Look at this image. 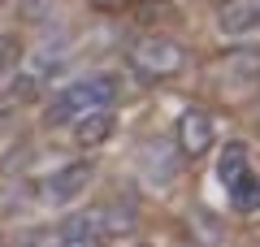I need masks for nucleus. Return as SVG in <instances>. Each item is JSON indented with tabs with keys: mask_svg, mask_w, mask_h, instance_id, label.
Here are the masks:
<instances>
[{
	"mask_svg": "<svg viewBox=\"0 0 260 247\" xmlns=\"http://www.w3.org/2000/svg\"><path fill=\"white\" fill-rule=\"evenodd\" d=\"M117 96H121V82L113 78V74H83V78H74L70 87H61V91L44 104V121L48 126L78 121V117H87V113L109 109Z\"/></svg>",
	"mask_w": 260,
	"mask_h": 247,
	"instance_id": "obj_1",
	"label": "nucleus"
},
{
	"mask_svg": "<svg viewBox=\"0 0 260 247\" xmlns=\"http://www.w3.org/2000/svg\"><path fill=\"white\" fill-rule=\"evenodd\" d=\"M126 61H130V70L139 74V78L160 82V78H174L186 65V52H182V44H174L169 35H139L126 48Z\"/></svg>",
	"mask_w": 260,
	"mask_h": 247,
	"instance_id": "obj_2",
	"label": "nucleus"
},
{
	"mask_svg": "<svg viewBox=\"0 0 260 247\" xmlns=\"http://www.w3.org/2000/svg\"><path fill=\"white\" fill-rule=\"evenodd\" d=\"M104 217L100 212H70L61 226L52 230V247H104Z\"/></svg>",
	"mask_w": 260,
	"mask_h": 247,
	"instance_id": "obj_3",
	"label": "nucleus"
},
{
	"mask_svg": "<svg viewBox=\"0 0 260 247\" xmlns=\"http://www.w3.org/2000/svg\"><path fill=\"white\" fill-rule=\"evenodd\" d=\"M91 161H74V165H61L56 174H48L44 182H39V195H44L48 204H70L78 200V195L87 191V182H91Z\"/></svg>",
	"mask_w": 260,
	"mask_h": 247,
	"instance_id": "obj_4",
	"label": "nucleus"
},
{
	"mask_svg": "<svg viewBox=\"0 0 260 247\" xmlns=\"http://www.w3.org/2000/svg\"><path fill=\"white\" fill-rule=\"evenodd\" d=\"M217 143V126L213 117H208L204 109H182V117H178V156H204L213 152Z\"/></svg>",
	"mask_w": 260,
	"mask_h": 247,
	"instance_id": "obj_5",
	"label": "nucleus"
},
{
	"mask_svg": "<svg viewBox=\"0 0 260 247\" xmlns=\"http://www.w3.org/2000/svg\"><path fill=\"white\" fill-rule=\"evenodd\" d=\"M217 26L225 35H260V5L256 0H234L217 13Z\"/></svg>",
	"mask_w": 260,
	"mask_h": 247,
	"instance_id": "obj_6",
	"label": "nucleus"
},
{
	"mask_svg": "<svg viewBox=\"0 0 260 247\" xmlns=\"http://www.w3.org/2000/svg\"><path fill=\"white\" fill-rule=\"evenodd\" d=\"M251 174V161H247V143H225L221 147V156H217V178H221V187L225 191H234V187L243 182V178Z\"/></svg>",
	"mask_w": 260,
	"mask_h": 247,
	"instance_id": "obj_7",
	"label": "nucleus"
},
{
	"mask_svg": "<svg viewBox=\"0 0 260 247\" xmlns=\"http://www.w3.org/2000/svg\"><path fill=\"white\" fill-rule=\"evenodd\" d=\"M113 135V113L100 109V113H87V117L74 121V143L78 147H104Z\"/></svg>",
	"mask_w": 260,
	"mask_h": 247,
	"instance_id": "obj_8",
	"label": "nucleus"
},
{
	"mask_svg": "<svg viewBox=\"0 0 260 247\" xmlns=\"http://www.w3.org/2000/svg\"><path fill=\"white\" fill-rule=\"evenodd\" d=\"M143 174L148 178H156V182H174L178 178V156L169 152V143H148L143 147Z\"/></svg>",
	"mask_w": 260,
	"mask_h": 247,
	"instance_id": "obj_9",
	"label": "nucleus"
},
{
	"mask_svg": "<svg viewBox=\"0 0 260 247\" xmlns=\"http://www.w3.org/2000/svg\"><path fill=\"white\" fill-rule=\"evenodd\" d=\"M35 96H39V74H13L9 87L0 91V113L18 109V104H30Z\"/></svg>",
	"mask_w": 260,
	"mask_h": 247,
	"instance_id": "obj_10",
	"label": "nucleus"
},
{
	"mask_svg": "<svg viewBox=\"0 0 260 247\" xmlns=\"http://www.w3.org/2000/svg\"><path fill=\"white\" fill-rule=\"evenodd\" d=\"M225 195H230V204L239 212H260V178L256 174H247L234 191H225Z\"/></svg>",
	"mask_w": 260,
	"mask_h": 247,
	"instance_id": "obj_11",
	"label": "nucleus"
},
{
	"mask_svg": "<svg viewBox=\"0 0 260 247\" xmlns=\"http://www.w3.org/2000/svg\"><path fill=\"white\" fill-rule=\"evenodd\" d=\"M221 70L230 78H251V74H260V52H230L221 56Z\"/></svg>",
	"mask_w": 260,
	"mask_h": 247,
	"instance_id": "obj_12",
	"label": "nucleus"
},
{
	"mask_svg": "<svg viewBox=\"0 0 260 247\" xmlns=\"http://www.w3.org/2000/svg\"><path fill=\"white\" fill-rule=\"evenodd\" d=\"M18 18L22 22H48L52 18V0H18Z\"/></svg>",
	"mask_w": 260,
	"mask_h": 247,
	"instance_id": "obj_13",
	"label": "nucleus"
},
{
	"mask_svg": "<svg viewBox=\"0 0 260 247\" xmlns=\"http://www.w3.org/2000/svg\"><path fill=\"white\" fill-rule=\"evenodd\" d=\"M91 9H100V13H117V9H126L130 0H87Z\"/></svg>",
	"mask_w": 260,
	"mask_h": 247,
	"instance_id": "obj_14",
	"label": "nucleus"
},
{
	"mask_svg": "<svg viewBox=\"0 0 260 247\" xmlns=\"http://www.w3.org/2000/svg\"><path fill=\"white\" fill-rule=\"evenodd\" d=\"M13 39H0V65H13Z\"/></svg>",
	"mask_w": 260,
	"mask_h": 247,
	"instance_id": "obj_15",
	"label": "nucleus"
},
{
	"mask_svg": "<svg viewBox=\"0 0 260 247\" xmlns=\"http://www.w3.org/2000/svg\"><path fill=\"white\" fill-rule=\"evenodd\" d=\"M256 5H260V0H256Z\"/></svg>",
	"mask_w": 260,
	"mask_h": 247,
	"instance_id": "obj_16",
	"label": "nucleus"
}]
</instances>
